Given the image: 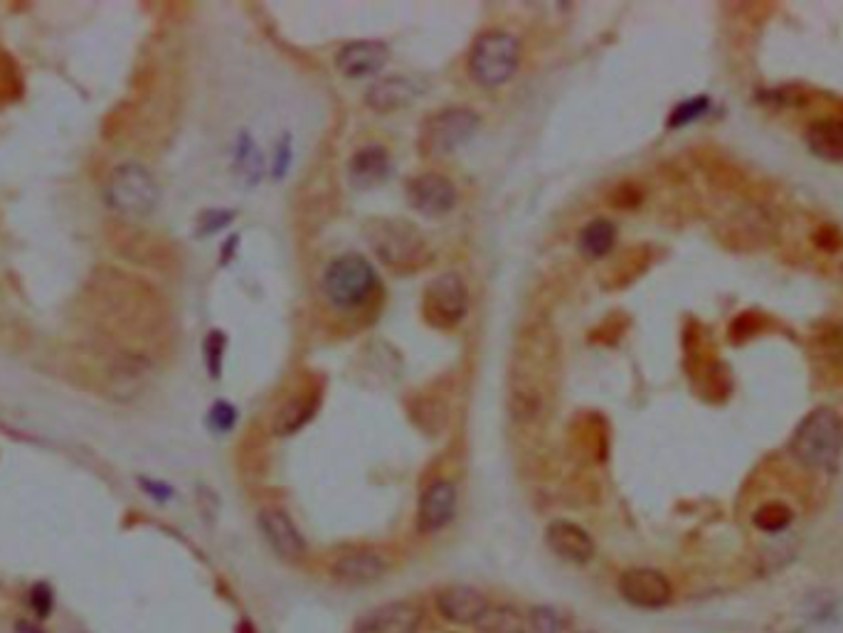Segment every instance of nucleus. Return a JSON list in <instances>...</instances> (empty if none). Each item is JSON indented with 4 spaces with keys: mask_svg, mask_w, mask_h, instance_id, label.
Here are the masks:
<instances>
[{
    "mask_svg": "<svg viewBox=\"0 0 843 633\" xmlns=\"http://www.w3.org/2000/svg\"><path fill=\"white\" fill-rule=\"evenodd\" d=\"M104 200L124 220H143L151 215L161 200V188L146 166L129 161L109 173L104 185Z\"/></svg>",
    "mask_w": 843,
    "mask_h": 633,
    "instance_id": "obj_1",
    "label": "nucleus"
},
{
    "mask_svg": "<svg viewBox=\"0 0 843 633\" xmlns=\"http://www.w3.org/2000/svg\"><path fill=\"white\" fill-rule=\"evenodd\" d=\"M789 449L802 466L831 468L843 449L841 417L829 407L814 409L797 427Z\"/></svg>",
    "mask_w": 843,
    "mask_h": 633,
    "instance_id": "obj_2",
    "label": "nucleus"
},
{
    "mask_svg": "<svg viewBox=\"0 0 843 633\" xmlns=\"http://www.w3.org/2000/svg\"><path fill=\"white\" fill-rule=\"evenodd\" d=\"M521 62V45L506 30H486L476 37L469 55V74L476 84L493 89L506 84Z\"/></svg>",
    "mask_w": 843,
    "mask_h": 633,
    "instance_id": "obj_3",
    "label": "nucleus"
},
{
    "mask_svg": "<svg viewBox=\"0 0 843 633\" xmlns=\"http://www.w3.org/2000/svg\"><path fill=\"white\" fill-rule=\"evenodd\" d=\"M378 289V274L373 264L360 254H346L333 259L323 274V291L338 308H358Z\"/></svg>",
    "mask_w": 843,
    "mask_h": 633,
    "instance_id": "obj_4",
    "label": "nucleus"
},
{
    "mask_svg": "<svg viewBox=\"0 0 843 633\" xmlns=\"http://www.w3.org/2000/svg\"><path fill=\"white\" fill-rule=\"evenodd\" d=\"M469 311V289L459 274H442L427 284L422 294V313L437 328H452Z\"/></svg>",
    "mask_w": 843,
    "mask_h": 633,
    "instance_id": "obj_5",
    "label": "nucleus"
},
{
    "mask_svg": "<svg viewBox=\"0 0 843 633\" xmlns=\"http://www.w3.org/2000/svg\"><path fill=\"white\" fill-rule=\"evenodd\" d=\"M479 121V114L464 109V106H452V109L439 111L424 126L422 148L427 153H434V156L457 151V148L471 141V136L479 129Z\"/></svg>",
    "mask_w": 843,
    "mask_h": 633,
    "instance_id": "obj_6",
    "label": "nucleus"
},
{
    "mask_svg": "<svg viewBox=\"0 0 843 633\" xmlns=\"http://www.w3.org/2000/svg\"><path fill=\"white\" fill-rule=\"evenodd\" d=\"M368 237L375 252L390 264L417 262L424 252V237L407 222L375 220L368 225Z\"/></svg>",
    "mask_w": 843,
    "mask_h": 633,
    "instance_id": "obj_7",
    "label": "nucleus"
},
{
    "mask_svg": "<svg viewBox=\"0 0 843 633\" xmlns=\"http://www.w3.org/2000/svg\"><path fill=\"white\" fill-rule=\"evenodd\" d=\"M619 592L636 609H664L671 601V582L651 567H634L619 577Z\"/></svg>",
    "mask_w": 843,
    "mask_h": 633,
    "instance_id": "obj_8",
    "label": "nucleus"
},
{
    "mask_svg": "<svg viewBox=\"0 0 843 633\" xmlns=\"http://www.w3.org/2000/svg\"><path fill=\"white\" fill-rule=\"evenodd\" d=\"M407 200L420 215L439 217L447 215L457 205V188L449 178L439 173H424L410 180L407 185Z\"/></svg>",
    "mask_w": 843,
    "mask_h": 633,
    "instance_id": "obj_9",
    "label": "nucleus"
},
{
    "mask_svg": "<svg viewBox=\"0 0 843 633\" xmlns=\"http://www.w3.org/2000/svg\"><path fill=\"white\" fill-rule=\"evenodd\" d=\"M424 614L410 601H390L360 616L353 633H420Z\"/></svg>",
    "mask_w": 843,
    "mask_h": 633,
    "instance_id": "obj_10",
    "label": "nucleus"
},
{
    "mask_svg": "<svg viewBox=\"0 0 843 633\" xmlns=\"http://www.w3.org/2000/svg\"><path fill=\"white\" fill-rule=\"evenodd\" d=\"M454 515H457V486L444 478L429 483L417 508V525L422 533H439L452 523Z\"/></svg>",
    "mask_w": 843,
    "mask_h": 633,
    "instance_id": "obj_11",
    "label": "nucleus"
},
{
    "mask_svg": "<svg viewBox=\"0 0 843 633\" xmlns=\"http://www.w3.org/2000/svg\"><path fill=\"white\" fill-rule=\"evenodd\" d=\"M259 530L267 537L269 547L281 557V560L296 562L306 555V540L299 533L289 513L279 508H264L259 513Z\"/></svg>",
    "mask_w": 843,
    "mask_h": 633,
    "instance_id": "obj_12",
    "label": "nucleus"
},
{
    "mask_svg": "<svg viewBox=\"0 0 843 633\" xmlns=\"http://www.w3.org/2000/svg\"><path fill=\"white\" fill-rule=\"evenodd\" d=\"M545 542L560 560L572 565H587L595 557V540L585 528L570 520H555L545 530Z\"/></svg>",
    "mask_w": 843,
    "mask_h": 633,
    "instance_id": "obj_13",
    "label": "nucleus"
},
{
    "mask_svg": "<svg viewBox=\"0 0 843 633\" xmlns=\"http://www.w3.org/2000/svg\"><path fill=\"white\" fill-rule=\"evenodd\" d=\"M491 601L474 587H447L437 594V611L459 626H476Z\"/></svg>",
    "mask_w": 843,
    "mask_h": 633,
    "instance_id": "obj_14",
    "label": "nucleus"
},
{
    "mask_svg": "<svg viewBox=\"0 0 843 633\" xmlns=\"http://www.w3.org/2000/svg\"><path fill=\"white\" fill-rule=\"evenodd\" d=\"M387 57H390V50H387L385 42L355 40L348 42V45L338 52L336 65L341 69V74H346L348 79H363L380 72V69L385 67Z\"/></svg>",
    "mask_w": 843,
    "mask_h": 633,
    "instance_id": "obj_15",
    "label": "nucleus"
},
{
    "mask_svg": "<svg viewBox=\"0 0 843 633\" xmlns=\"http://www.w3.org/2000/svg\"><path fill=\"white\" fill-rule=\"evenodd\" d=\"M383 572L385 560L373 550L348 552V555L338 557L331 567L333 579L341 584H351V587H363V584L375 582V579L383 577Z\"/></svg>",
    "mask_w": 843,
    "mask_h": 633,
    "instance_id": "obj_16",
    "label": "nucleus"
},
{
    "mask_svg": "<svg viewBox=\"0 0 843 633\" xmlns=\"http://www.w3.org/2000/svg\"><path fill=\"white\" fill-rule=\"evenodd\" d=\"M390 175V156L383 146H365L353 156L351 166H348V178L355 188H375V185L385 183Z\"/></svg>",
    "mask_w": 843,
    "mask_h": 633,
    "instance_id": "obj_17",
    "label": "nucleus"
},
{
    "mask_svg": "<svg viewBox=\"0 0 843 633\" xmlns=\"http://www.w3.org/2000/svg\"><path fill=\"white\" fill-rule=\"evenodd\" d=\"M807 146L816 158L829 163L843 161V121L819 119L809 126Z\"/></svg>",
    "mask_w": 843,
    "mask_h": 633,
    "instance_id": "obj_18",
    "label": "nucleus"
},
{
    "mask_svg": "<svg viewBox=\"0 0 843 633\" xmlns=\"http://www.w3.org/2000/svg\"><path fill=\"white\" fill-rule=\"evenodd\" d=\"M146 370L148 363L141 355H119L109 372L111 395H114V400H129V397H134V392H139L143 380H146Z\"/></svg>",
    "mask_w": 843,
    "mask_h": 633,
    "instance_id": "obj_19",
    "label": "nucleus"
},
{
    "mask_svg": "<svg viewBox=\"0 0 843 633\" xmlns=\"http://www.w3.org/2000/svg\"><path fill=\"white\" fill-rule=\"evenodd\" d=\"M417 97V89L410 79L387 77L368 89V106L375 111H395L407 106Z\"/></svg>",
    "mask_w": 843,
    "mask_h": 633,
    "instance_id": "obj_20",
    "label": "nucleus"
},
{
    "mask_svg": "<svg viewBox=\"0 0 843 633\" xmlns=\"http://www.w3.org/2000/svg\"><path fill=\"white\" fill-rule=\"evenodd\" d=\"M481 633H528V616L511 604H491L476 621Z\"/></svg>",
    "mask_w": 843,
    "mask_h": 633,
    "instance_id": "obj_21",
    "label": "nucleus"
},
{
    "mask_svg": "<svg viewBox=\"0 0 843 633\" xmlns=\"http://www.w3.org/2000/svg\"><path fill=\"white\" fill-rule=\"evenodd\" d=\"M614 242H617V227L614 222L597 217L590 225L582 227L580 232V252L587 259H602L612 252Z\"/></svg>",
    "mask_w": 843,
    "mask_h": 633,
    "instance_id": "obj_22",
    "label": "nucleus"
},
{
    "mask_svg": "<svg viewBox=\"0 0 843 633\" xmlns=\"http://www.w3.org/2000/svg\"><path fill=\"white\" fill-rule=\"evenodd\" d=\"M235 170L249 185H257L264 175V156L249 134H240V141H237Z\"/></svg>",
    "mask_w": 843,
    "mask_h": 633,
    "instance_id": "obj_23",
    "label": "nucleus"
},
{
    "mask_svg": "<svg viewBox=\"0 0 843 633\" xmlns=\"http://www.w3.org/2000/svg\"><path fill=\"white\" fill-rule=\"evenodd\" d=\"M528 626L533 633H570V616L555 606H535L528 614Z\"/></svg>",
    "mask_w": 843,
    "mask_h": 633,
    "instance_id": "obj_24",
    "label": "nucleus"
},
{
    "mask_svg": "<svg viewBox=\"0 0 843 633\" xmlns=\"http://www.w3.org/2000/svg\"><path fill=\"white\" fill-rule=\"evenodd\" d=\"M316 412V400L314 402H306V400H294L286 404L284 409L277 414V434H294L299 432L301 427H304L306 422L311 419V414Z\"/></svg>",
    "mask_w": 843,
    "mask_h": 633,
    "instance_id": "obj_25",
    "label": "nucleus"
},
{
    "mask_svg": "<svg viewBox=\"0 0 843 633\" xmlns=\"http://www.w3.org/2000/svg\"><path fill=\"white\" fill-rule=\"evenodd\" d=\"M752 520H755L757 528L765 530V533H779V530H784L792 523V510L782 503H767L752 515Z\"/></svg>",
    "mask_w": 843,
    "mask_h": 633,
    "instance_id": "obj_26",
    "label": "nucleus"
},
{
    "mask_svg": "<svg viewBox=\"0 0 843 633\" xmlns=\"http://www.w3.org/2000/svg\"><path fill=\"white\" fill-rule=\"evenodd\" d=\"M225 348H227V335L222 331H210L208 338H205L203 353H205V365H208V372L212 375V380H220Z\"/></svg>",
    "mask_w": 843,
    "mask_h": 633,
    "instance_id": "obj_27",
    "label": "nucleus"
},
{
    "mask_svg": "<svg viewBox=\"0 0 843 633\" xmlns=\"http://www.w3.org/2000/svg\"><path fill=\"white\" fill-rule=\"evenodd\" d=\"M235 422H237V409L232 407L230 402L220 400V402L212 404L210 412H208V427L212 429V432H215V434L232 432Z\"/></svg>",
    "mask_w": 843,
    "mask_h": 633,
    "instance_id": "obj_28",
    "label": "nucleus"
},
{
    "mask_svg": "<svg viewBox=\"0 0 843 633\" xmlns=\"http://www.w3.org/2000/svg\"><path fill=\"white\" fill-rule=\"evenodd\" d=\"M30 606L37 614V619H47L52 614V606H55V594H52V587L45 582H37L30 589Z\"/></svg>",
    "mask_w": 843,
    "mask_h": 633,
    "instance_id": "obj_29",
    "label": "nucleus"
},
{
    "mask_svg": "<svg viewBox=\"0 0 843 633\" xmlns=\"http://www.w3.org/2000/svg\"><path fill=\"white\" fill-rule=\"evenodd\" d=\"M235 220V210H208L200 215L198 220V232L200 234H215L225 230L230 222Z\"/></svg>",
    "mask_w": 843,
    "mask_h": 633,
    "instance_id": "obj_30",
    "label": "nucleus"
},
{
    "mask_svg": "<svg viewBox=\"0 0 843 633\" xmlns=\"http://www.w3.org/2000/svg\"><path fill=\"white\" fill-rule=\"evenodd\" d=\"M705 109H708V99H691V101H683V104L678 106L676 111H673V116H671V126L691 124V121H693V119H698V116H701Z\"/></svg>",
    "mask_w": 843,
    "mask_h": 633,
    "instance_id": "obj_31",
    "label": "nucleus"
},
{
    "mask_svg": "<svg viewBox=\"0 0 843 633\" xmlns=\"http://www.w3.org/2000/svg\"><path fill=\"white\" fill-rule=\"evenodd\" d=\"M139 486L143 488V493H146V496L158 500V503H166V500H171L173 496H176V491H173L168 483L153 481V478H139Z\"/></svg>",
    "mask_w": 843,
    "mask_h": 633,
    "instance_id": "obj_32",
    "label": "nucleus"
},
{
    "mask_svg": "<svg viewBox=\"0 0 843 633\" xmlns=\"http://www.w3.org/2000/svg\"><path fill=\"white\" fill-rule=\"evenodd\" d=\"M289 158H291V141H289V136H286V138H281V143H279V156H277V168H274V178H281V175L286 173Z\"/></svg>",
    "mask_w": 843,
    "mask_h": 633,
    "instance_id": "obj_33",
    "label": "nucleus"
},
{
    "mask_svg": "<svg viewBox=\"0 0 843 633\" xmlns=\"http://www.w3.org/2000/svg\"><path fill=\"white\" fill-rule=\"evenodd\" d=\"M15 633H47L45 629H42V626H37V624H33V621H25V619H20L18 624H15Z\"/></svg>",
    "mask_w": 843,
    "mask_h": 633,
    "instance_id": "obj_34",
    "label": "nucleus"
},
{
    "mask_svg": "<svg viewBox=\"0 0 843 633\" xmlns=\"http://www.w3.org/2000/svg\"><path fill=\"white\" fill-rule=\"evenodd\" d=\"M577 633H592V631H577Z\"/></svg>",
    "mask_w": 843,
    "mask_h": 633,
    "instance_id": "obj_35",
    "label": "nucleus"
}]
</instances>
